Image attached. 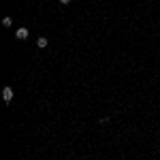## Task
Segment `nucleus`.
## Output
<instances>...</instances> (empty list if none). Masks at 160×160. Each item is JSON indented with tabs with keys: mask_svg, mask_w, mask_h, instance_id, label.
Segmentation results:
<instances>
[{
	"mask_svg": "<svg viewBox=\"0 0 160 160\" xmlns=\"http://www.w3.org/2000/svg\"><path fill=\"white\" fill-rule=\"evenodd\" d=\"M2 100H4L7 105L13 100V88L11 86H4V88H2Z\"/></svg>",
	"mask_w": 160,
	"mask_h": 160,
	"instance_id": "nucleus-1",
	"label": "nucleus"
},
{
	"mask_svg": "<svg viewBox=\"0 0 160 160\" xmlns=\"http://www.w3.org/2000/svg\"><path fill=\"white\" fill-rule=\"evenodd\" d=\"M15 37L19 38V41H26V38L30 37V30H28V28H17V30H15Z\"/></svg>",
	"mask_w": 160,
	"mask_h": 160,
	"instance_id": "nucleus-2",
	"label": "nucleus"
},
{
	"mask_svg": "<svg viewBox=\"0 0 160 160\" xmlns=\"http://www.w3.org/2000/svg\"><path fill=\"white\" fill-rule=\"evenodd\" d=\"M37 47L38 49H45V47H47V37H38L37 38Z\"/></svg>",
	"mask_w": 160,
	"mask_h": 160,
	"instance_id": "nucleus-3",
	"label": "nucleus"
},
{
	"mask_svg": "<svg viewBox=\"0 0 160 160\" xmlns=\"http://www.w3.org/2000/svg\"><path fill=\"white\" fill-rule=\"evenodd\" d=\"M2 26H4V28H11V26H13V19H11V17H4V19H2Z\"/></svg>",
	"mask_w": 160,
	"mask_h": 160,
	"instance_id": "nucleus-4",
	"label": "nucleus"
},
{
	"mask_svg": "<svg viewBox=\"0 0 160 160\" xmlns=\"http://www.w3.org/2000/svg\"><path fill=\"white\" fill-rule=\"evenodd\" d=\"M68 2H71V0H60V4H68Z\"/></svg>",
	"mask_w": 160,
	"mask_h": 160,
	"instance_id": "nucleus-5",
	"label": "nucleus"
}]
</instances>
